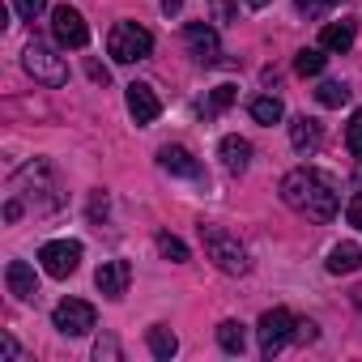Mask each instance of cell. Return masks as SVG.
<instances>
[{"label": "cell", "instance_id": "cell-1", "mask_svg": "<svg viewBox=\"0 0 362 362\" xmlns=\"http://www.w3.org/2000/svg\"><path fill=\"white\" fill-rule=\"evenodd\" d=\"M281 201H286L294 214L311 218V222H332L337 209H341L332 179L320 175V170H311V166H294V170L281 179Z\"/></svg>", "mask_w": 362, "mask_h": 362}, {"label": "cell", "instance_id": "cell-2", "mask_svg": "<svg viewBox=\"0 0 362 362\" xmlns=\"http://www.w3.org/2000/svg\"><path fill=\"white\" fill-rule=\"evenodd\" d=\"M201 243H205V256H209L222 273L239 277V273L252 269L247 247L239 243V235H230V230H222V226H201Z\"/></svg>", "mask_w": 362, "mask_h": 362}, {"label": "cell", "instance_id": "cell-3", "mask_svg": "<svg viewBox=\"0 0 362 362\" xmlns=\"http://www.w3.org/2000/svg\"><path fill=\"white\" fill-rule=\"evenodd\" d=\"M153 52V35L145 30V26H136V22H115L111 26V35H107V56L115 60V64H136V60H145Z\"/></svg>", "mask_w": 362, "mask_h": 362}, {"label": "cell", "instance_id": "cell-4", "mask_svg": "<svg viewBox=\"0 0 362 362\" xmlns=\"http://www.w3.org/2000/svg\"><path fill=\"white\" fill-rule=\"evenodd\" d=\"M22 69L35 77V81H43V86H64L69 81V64H64V56H56L47 43H26V52H22Z\"/></svg>", "mask_w": 362, "mask_h": 362}, {"label": "cell", "instance_id": "cell-5", "mask_svg": "<svg viewBox=\"0 0 362 362\" xmlns=\"http://www.w3.org/2000/svg\"><path fill=\"white\" fill-rule=\"evenodd\" d=\"M294 332H298V320L286 311V307H273V311H264L260 315V324H256V337H260V354L264 358H277L290 341H294Z\"/></svg>", "mask_w": 362, "mask_h": 362}, {"label": "cell", "instance_id": "cell-6", "mask_svg": "<svg viewBox=\"0 0 362 362\" xmlns=\"http://www.w3.org/2000/svg\"><path fill=\"white\" fill-rule=\"evenodd\" d=\"M39 264H43V273L47 277H73L77 273V264H81V243L77 239H52V243H43L39 247Z\"/></svg>", "mask_w": 362, "mask_h": 362}, {"label": "cell", "instance_id": "cell-7", "mask_svg": "<svg viewBox=\"0 0 362 362\" xmlns=\"http://www.w3.org/2000/svg\"><path fill=\"white\" fill-rule=\"evenodd\" d=\"M52 35H56L60 47H73V52L90 43V26H86V18L73 5H56L52 9Z\"/></svg>", "mask_w": 362, "mask_h": 362}, {"label": "cell", "instance_id": "cell-8", "mask_svg": "<svg viewBox=\"0 0 362 362\" xmlns=\"http://www.w3.org/2000/svg\"><path fill=\"white\" fill-rule=\"evenodd\" d=\"M52 324L64 332V337H86L94 328V307L86 298H60L56 311H52Z\"/></svg>", "mask_w": 362, "mask_h": 362}, {"label": "cell", "instance_id": "cell-9", "mask_svg": "<svg viewBox=\"0 0 362 362\" xmlns=\"http://www.w3.org/2000/svg\"><path fill=\"white\" fill-rule=\"evenodd\" d=\"M184 43H188V52H192V60H197V64H205V69L222 60V39H218V30H214V26H205V22H188Z\"/></svg>", "mask_w": 362, "mask_h": 362}, {"label": "cell", "instance_id": "cell-10", "mask_svg": "<svg viewBox=\"0 0 362 362\" xmlns=\"http://www.w3.org/2000/svg\"><path fill=\"white\" fill-rule=\"evenodd\" d=\"M124 98H128V115H132L136 124H153V119L162 115V103H158V94H153L145 81H132Z\"/></svg>", "mask_w": 362, "mask_h": 362}, {"label": "cell", "instance_id": "cell-11", "mask_svg": "<svg viewBox=\"0 0 362 362\" xmlns=\"http://www.w3.org/2000/svg\"><path fill=\"white\" fill-rule=\"evenodd\" d=\"M128 281H132V264H128V260H107V264H98V273H94V286H98L107 298H124Z\"/></svg>", "mask_w": 362, "mask_h": 362}, {"label": "cell", "instance_id": "cell-12", "mask_svg": "<svg viewBox=\"0 0 362 362\" xmlns=\"http://www.w3.org/2000/svg\"><path fill=\"white\" fill-rule=\"evenodd\" d=\"M158 162H162V170H170V175H179V179H205L201 162H197L184 145H162V149H158Z\"/></svg>", "mask_w": 362, "mask_h": 362}, {"label": "cell", "instance_id": "cell-13", "mask_svg": "<svg viewBox=\"0 0 362 362\" xmlns=\"http://www.w3.org/2000/svg\"><path fill=\"white\" fill-rule=\"evenodd\" d=\"M5 286H9V294L22 298V303L39 294V277H35V269H30L26 260H9V264H5Z\"/></svg>", "mask_w": 362, "mask_h": 362}, {"label": "cell", "instance_id": "cell-14", "mask_svg": "<svg viewBox=\"0 0 362 362\" xmlns=\"http://www.w3.org/2000/svg\"><path fill=\"white\" fill-rule=\"evenodd\" d=\"M290 145L307 158V153H315L320 145H324V132H320V124L311 119V115H298L294 124H290Z\"/></svg>", "mask_w": 362, "mask_h": 362}, {"label": "cell", "instance_id": "cell-15", "mask_svg": "<svg viewBox=\"0 0 362 362\" xmlns=\"http://www.w3.org/2000/svg\"><path fill=\"white\" fill-rule=\"evenodd\" d=\"M218 153H222V162H226L230 175H243V170L252 166V141H247V136H222Z\"/></svg>", "mask_w": 362, "mask_h": 362}, {"label": "cell", "instance_id": "cell-16", "mask_svg": "<svg viewBox=\"0 0 362 362\" xmlns=\"http://www.w3.org/2000/svg\"><path fill=\"white\" fill-rule=\"evenodd\" d=\"M354 35H358V26H354V22H332V26H324V30H320V47L341 56V52H349V47H354Z\"/></svg>", "mask_w": 362, "mask_h": 362}, {"label": "cell", "instance_id": "cell-17", "mask_svg": "<svg viewBox=\"0 0 362 362\" xmlns=\"http://www.w3.org/2000/svg\"><path fill=\"white\" fill-rule=\"evenodd\" d=\"M324 264H328V273H337V277H341V273H358V269H362V247H358V243H337Z\"/></svg>", "mask_w": 362, "mask_h": 362}, {"label": "cell", "instance_id": "cell-18", "mask_svg": "<svg viewBox=\"0 0 362 362\" xmlns=\"http://www.w3.org/2000/svg\"><path fill=\"white\" fill-rule=\"evenodd\" d=\"M247 111H252L256 124H281V119H286V107H281L277 94H256V98L247 103Z\"/></svg>", "mask_w": 362, "mask_h": 362}, {"label": "cell", "instance_id": "cell-19", "mask_svg": "<svg viewBox=\"0 0 362 362\" xmlns=\"http://www.w3.org/2000/svg\"><path fill=\"white\" fill-rule=\"evenodd\" d=\"M145 341H149V354H153V358H175V354H179V337H175L166 324H153V328L145 332Z\"/></svg>", "mask_w": 362, "mask_h": 362}, {"label": "cell", "instance_id": "cell-20", "mask_svg": "<svg viewBox=\"0 0 362 362\" xmlns=\"http://www.w3.org/2000/svg\"><path fill=\"white\" fill-rule=\"evenodd\" d=\"M218 345H222L226 354H243V349H247V328H243L239 320H222V324H218Z\"/></svg>", "mask_w": 362, "mask_h": 362}, {"label": "cell", "instance_id": "cell-21", "mask_svg": "<svg viewBox=\"0 0 362 362\" xmlns=\"http://www.w3.org/2000/svg\"><path fill=\"white\" fill-rule=\"evenodd\" d=\"M324 60H328L324 47H303V52L294 56V73H298V77H320V73H324Z\"/></svg>", "mask_w": 362, "mask_h": 362}, {"label": "cell", "instance_id": "cell-22", "mask_svg": "<svg viewBox=\"0 0 362 362\" xmlns=\"http://www.w3.org/2000/svg\"><path fill=\"white\" fill-rule=\"evenodd\" d=\"M349 94H354V90H349L345 81H320L315 103H320V107H345V103H349Z\"/></svg>", "mask_w": 362, "mask_h": 362}, {"label": "cell", "instance_id": "cell-23", "mask_svg": "<svg viewBox=\"0 0 362 362\" xmlns=\"http://www.w3.org/2000/svg\"><path fill=\"white\" fill-rule=\"evenodd\" d=\"M153 243H158V252H162L170 264H184V260H188V247H184V239H175V235H166V230H162Z\"/></svg>", "mask_w": 362, "mask_h": 362}, {"label": "cell", "instance_id": "cell-24", "mask_svg": "<svg viewBox=\"0 0 362 362\" xmlns=\"http://www.w3.org/2000/svg\"><path fill=\"white\" fill-rule=\"evenodd\" d=\"M345 149L354 153V158H362V107L349 115V124H345Z\"/></svg>", "mask_w": 362, "mask_h": 362}, {"label": "cell", "instance_id": "cell-25", "mask_svg": "<svg viewBox=\"0 0 362 362\" xmlns=\"http://www.w3.org/2000/svg\"><path fill=\"white\" fill-rule=\"evenodd\" d=\"M337 5H345V0H294V9H298L303 18H324V13L337 9Z\"/></svg>", "mask_w": 362, "mask_h": 362}, {"label": "cell", "instance_id": "cell-26", "mask_svg": "<svg viewBox=\"0 0 362 362\" xmlns=\"http://www.w3.org/2000/svg\"><path fill=\"white\" fill-rule=\"evenodd\" d=\"M13 9H18L22 22H39L47 13V0H13Z\"/></svg>", "mask_w": 362, "mask_h": 362}, {"label": "cell", "instance_id": "cell-27", "mask_svg": "<svg viewBox=\"0 0 362 362\" xmlns=\"http://www.w3.org/2000/svg\"><path fill=\"white\" fill-rule=\"evenodd\" d=\"M230 103H235V86H218L214 98H209V115H214V111H226Z\"/></svg>", "mask_w": 362, "mask_h": 362}, {"label": "cell", "instance_id": "cell-28", "mask_svg": "<svg viewBox=\"0 0 362 362\" xmlns=\"http://www.w3.org/2000/svg\"><path fill=\"white\" fill-rule=\"evenodd\" d=\"M94 358H98V362H103V358H119L115 337H98V341H94Z\"/></svg>", "mask_w": 362, "mask_h": 362}, {"label": "cell", "instance_id": "cell-29", "mask_svg": "<svg viewBox=\"0 0 362 362\" xmlns=\"http://www.w3.org/2000/svg\"><path fill=\"white\" fill-rule=\"evenodd\" d=\"M345 218H349V226H354V230H362V192L345 205Z\"/></svg>", "mask_w": 362, "mask_h": 362}, {"label": "cell", "instance_id": "cell-30", "mask_svg": "<svg viewBox=\"0 0 362 362\" xmlns=\"http://www.w3.org/2000/svg\"><path fill=\"white\" fill-rule=\"evenodd\" d=\"M0 358H5V362H13V358H18V341H13L9 332L0 337Z\"/></svg>", "mask_w": 362, "mask_h": 362}, {"label": "cell", "instance_id": "cell-31", "mask_svg": "<svg viewBox=\"0 0 362 362\" xmlns=\"http://www.w3.org/2000/svg\"><path fill=\"white\" fill-rule=\"evenodd\" d=\"M294 341H315V324H311V320H298V332H294Z\"/></svg>", "mask_w": 362, "mask_h": 362}, {"label": "cell", "instance_id": "cell-32", "mask_svg": "<svg viewBox=\"0 0 362 362\" xmlns=\"http://www.w3.org/2000/svg\"><path fill=\"white\" fill-rule=\"evenodd\" d=\"M214 13H218V22H230V0H214Z\"/></svg>", "mask_w": 362, "mask_h": 362}, {"label": "cell", "instance_id": "cell-33", "mask_svg": "<svg viewBox=\"0 0 362 362\" xmlns=\"http://www.w3.org/2000/svg\"><path fill=\"white\" fill-rule=\"evenodd\" d=\"M179 5H184V0H162V13H179Z\"/></svg>", "mask_w": 362, "mask_h": 362}, {"label": "cell", "instance_id": "cell-34", "mask_svg": "<svg viewBox=\"0 0 362 362\" xmlns=\"http://www.w3.org/2000/svg\"><path fill=\"white\" fill-rule=\"evenodd\" d=\"M247 5H252V9H264V5H269V0H247Z\"/></svg>", "mask_w": 362, "mask_h": 362}]
</instances>
